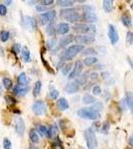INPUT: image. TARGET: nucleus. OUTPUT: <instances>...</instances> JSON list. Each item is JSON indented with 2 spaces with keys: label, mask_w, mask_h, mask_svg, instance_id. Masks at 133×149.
Here are the masks:
<instances>
[{
  "label": "nucleus",
  "mask_w": 133,
  "mask_h": 149,
  "mask_svg": "<svg viewBox=\"0 0 133 149\" xmlns=\"http://www.w3.org/2000/svg\"><path fill=\"white\" fill-rule=\"evenodd\" d=\"M101 76H102L103 79H108V78H109V73H106V72H103V73L101 74Z\"/></svg>",
  "instance_id": "obj_52"
},
{
  "label": "nucleus",
  "mask_w": 133,
  "mask_h": 149,
  "mask_svg": "<svg viewBox=\"0 0 133 149\" xmlns=\"http://www.w3.org/2000/svg\"><path fill=\"white\" fill-rule=\"evenodd\" d=\"M82 17L85 19V21L89 22V23H94L98 21V16L93 11H85Z\"/></svg>",
  "instance_id": "obj_13"
},
{
  "label": "nucleus",
  "mask_w": 133,
  "mask_h": 149,
  "mask_svg": "<svg viewBox=\"0 0 133 149\" xmlns=\"http://www.w3.org/2000/svg\"><path fill=\"white\" fill-rule=\"evenodd\" d=\"M11 2H12V1H5V3L7 4V5H9V4H10Z\"/></svg>",
  "instance_id": "obj_55"
},
{
  "label": "nucleus",
  "mask_w": 133,
  "mask_h": 149,
  "mask_svg": "<svg viewBox=\"0 0 133 149\" xmlns=\"http://www.w3.org/2000/svg\"><path fill=\"white\" fill-rule=\"evenodd\" d=\"M98 78V74H96V73H92V74H91V80H96Z\"/></svg>",
  "instance_id": "obj_51"
},
{
  "label": "nucleus",
  "mask_w": 133,
  "mask_h": 149,
  "mask_svg": "<svg viewBox=\"0 0 133 149\" xmlns=\"http://www.w3.org/2000/svg\"><path fill=\"white\" fill-rule=\"evenodd\" d=\"M42 5L43 6H49V5H52V4L54 3L53 0H43V1H41Z\"/></svg>",
  "instance_id": "obj_50"
},
{
  "label": "nucleus",
  "mask_w": 133,
  "mask_h": 149,
  "mask_svg": "<svg viewBox=\"0 0 133 149\" xmlns=\"http://www.w3.org/2000/svg\"><path fill=\"white\" fill-rule=\"evenodd\" d=\"M36 10H37V12H46L47 7L46 6H43V5H38V6H36Z\"/></svg>",
  "instance_id": "obj_48"
},
{
  "label": "nucleus",
  "mask_w": 133,
  "mask_h": 149,
  "mask_svg": "<svg viewBox=\"0 0 133 149\" xmlns=\"http://www.w3.org/2000/svg\"><path fill=\"white\" fill-rule=\"evenodd\" d=\"M47 33H48L49 36H54L56 33V29H55V25H54V23H50L48 25V27H47L46 29Z\"/></svg>",
  "instance_id": "obj_31"
},
{
  "label": "nucleus",
  "mask_w": 133,
  "mask_h": 149,
  "mask_svg": "<svg viewBox=\"0 0 133 149\" xmlns=\"http://www.w3.org/2000/svg\"><path fill=\"white\" fill-rule=\"evenodd\" d=\"M3 148L4 149H12V143L8 138L3 139Z\"/></svg>",
  "instance_id": "obj_37"
},
{
  "label": "nucleus",
  "mask_w": 133,
  "mask_h": 149,
  "mask_svg": "<svg viewBox=\"0 0 133 149\" xmlns=\"http://www.w3.org/2000/svg\"><path fill=\"white\" fill-rule=\"evenodd\" d=\"M41 89H42V83L40 81L36 82L35 85H34V89H33V94L35 96H38L41 92Z\"/></svg>",
  "instance_id": "obj_28"
},
{
  "label": "nucleus",
  "mask_w": 133,
  "mask_h": 149,
  "mask_svg": "<svg viewBox=\"0 0 133 149\" xmlns=\"http://www.w3.org/2000/svg\"><path fill=\"white\" fill-rule=\"evenodd\" d=\"M61 16L70 22H76L82 18L80 13L76 12L75 9H69V8L61 10Z\"/></svg>",
  "instance_id": "obj_4"
},
{
  "label": "nucleus",
  "mask_w": 133,
  "mask_h": 149,
  "mask_svg": "<svg viewBox=\"0 0 133 149\" xmlns=\"http://www.w3.org/2000/svg\"><path fill=\"white\" fill-rule=\"evenodd\" d=\"M75 40V37L73 35H68L63 37L62 39L60 40V43H59V48H65L67 47L69 44H71L72 42Z\"/></svg>",
  "instance_id": "obj_15"
},
{
  "label": "nucleus",
  "mask_w": 133,
  "mask_h": 149,
  "mask_svg": "<svg viewBox=\"0 0 133 149\" xmlns=\"http://www.w3.org/2000/svg\"><path fill=\"white\" fill-rule=\"evenodd\" d=\"M85 137L87 141V145L89 149L98 148V139H96L95 131L92 127H89L85 131Z\"/></svg>",
  "instance_id": "obj_3"
},
{
  "label": "nucleus",
  "mask_w": 133,
  "mask_h": 149,
  "mask_svg": "<svg viewBox=\"0 0 133 149\" xmlns=\"http://www.w3.org/2000/svg\"><path fill=\"white\" fill-rule=\"evenodd\" d=\"M29 83V79L27 77L25 73H21L18 77V85H23V87H27V85Z\"/></svg>",
  "instance_id": "obj_19"
},
{
  "label": "nucleus",
  "mask_w": 133,
  "mask_h": 149,
  "mask_svg": "<svg viewBox=\"0 0 133 149\" xmlns=\"http://www.w3.org/2000/svg\"><path fill=\"white\" fill-rule=\"evenodd\" d=\"M102 103H94V105H92V108H93L94 110H95V111H98L100 112V110H101L102 109Z\"/></svg>",
  "instance_id": "obj_41"
},
{
  "label": "nucleus",
  "mask_w": 133,
  "mask_h": 149,
  "mask_svg": "<svg viewBox=\"0 0 133 149\" xmlns=\"http://www.w3.org/2000/svg\"><path fill=\"white\" fill-rule=\"evenodd\" d=\"M32 110L34 113L37 114V116H43V114L46 113L47 107L43 100H37L32 105Z\"/></svg>",
  "instance_id": "obj_7"
},
{
  "label": "nucleus",
  "mask_w": 133,
  "mask_h": 149,
  "mask_svg": "<svg viewBox=\"0 0 133 149\" xmlns=\"http://www.w3.org/2000/svg\"><path fill=\"white\" fill-rule=\"evenodd\" d=\"M126 42H127L128 45L133 44V33L132 32H127V35H126Z\"/></svg>",
  "instance_id": "obj_39"
},
{
  "label": "nucleus",
  "mask_w": 133,
  "mask_h": 149,
  "mask_svg": "<svg viewBox=\"0 0 133 149\" xmlns=\"http://www.w3.org/2000/svg\"><path fill=\"white\" fill-rule=\"evenodd\" d=\"M56 43H57V39H56V38H52L51 40H49V41L47 42V48L53 49L54 47H55Z\"/></svg>",
  "instance_id": "obj_38"
},
{
  "label": "nucleus",
  "mask_w": 133,
  "mask_h": 149,
  "mask_svg": "<svg viewBox=\"0 0 133 149\" xmlns=\"http://www.w3.org/2000/svg\"><path fill=\"white\" fill-rule=\"evenodd\" d=\"M9 36H10V34L7 31H1L0 32V41L7 42L9 40Z\"/></svg>",
  "instance_id": "obj_32"
},
{
  "label": "nucleus",
  "mask_w": 133,
  "mask_h": 149,
  "mask_svg": "<svg viewBox=\"0 0 133 149\" xmlns=\"http://www.w3.org/2000/svg\"><path fill=\"white\" fill-rule=\"evenodd\" d=\"M78 116L85 119H91V120H96L100 117L98 111H95L92 107H83L78 110Z\"/></svg>",
  "instance_id": "obj_2"
},
{
  "label": "nucleus",
  "mask_w": 133,
  "mask_h": 149,
  "mask_svg": "<svg viewBox=\"0 0 133 149\" xmlns=\"http://www.w3.org/2000/svg\"><path fill=\"white\" fill-rule=\"evenodd\" d=\"M129 143H130V145H131V147L133 148V135H132V136H130V138H129Z\"/></svg>",
  "instance_id": "obj_53"
},
{
  "label": "nucleus",
  "mask_w": 133,
  "mask_h": 149,
  "mask_svg": "<svg viewBox=\"0 0 133 149\" xmlns=\"http://www.w3.org/2000/svg\"><path fill=\"white\" fill-rule=\"evenodd\" d=\"M29 137H30V140L32 143H38V142L40 141L39 135H38V133L35 129L30 130V132H29Z\"/></svg>",
  "instance_id": "obj_23"
},
{
  "label": "nucleus",
  "mask_w": 133,
  "mask_h": 149,
  "mask_svg": "<svg viewBox=\"0 0 133 149\" xmlns=\"http://www.w3.org/2000/svg\"><path fill=\"white\" fill-rule=\"evenodd\" d=\"M29 91V87H23V85H15L14 89H13V92L14 94H16L18 96H23L28 92Z\"/></svg>",
  "instance_id": "obj_14"
},
{
  "label": "nucleus",
  "mask_w": 133,
  "mask_h": 149,
  "mask_svg": "<svg viewBox=\"0 0 133 149\" xmlns=\"http://www.w3.org/2000/svg\"><path fill=\"white\" fill-rule=\"evenodd\" d=\"M75 41L78 44H92L95 41V38L92 35H78L75 38Z\"/></svg>",
  "instance_id": "obj_10"
},
{
  "label": "nucleus",
  "mask_w": 133,
  "mask_h": 149,
  "mask_svg": "<svg viewBox=\"0 0 133 149\" xmlns=\"http://www.w3.org/2000/svg\"><path fill=\"white\" fill-rule=\"evenodd\" d=\"M95 26L94 25H85V24H76L74 26V31L80 34H85V33H91L93 34L95 33Z\"/></svg>",
  "instance_id": "obj_5"
},
{
  "label": "nucleus",
  "mask_w": 133,
  "mask_h": 149,
  "mask_svg": "<svg viewBox=\"0 0 133 149\" xmlns=\"http://www.w3.org/2000/svg\"><path fill=\"white\" fill-rule=\"evenodd\" d=\"M2 83H3V85L6 90H10L11 87H12V81H11L9 78H4Z\"/></svg>",
  "instance_id": "obj_35"
},
{
  "label": "nucleus",
  "mask_w": 133,
  "mask_h": 149,
  "mask_svg": "<svg viewBox=\"0 0 133 149\" xmlns=\"http://www.w3.org/2000/svg\"><path fill=\"white\" fill-rule=\"evenodd\" d=\"M98 58H95V57H87L83 60V64L87 65V66H91V65L98 63Z\"/></svg>",
  "instance_id": "obj_29"
},
{
  "label": "nucleus",
  "mask_w": 133,
  "mask_h": 149,
  "mask_svg": "<svg viewBox=\"0 0 133 149\" xmlns=\"http://www.w3.org/2000/svg\"><path fill=\"white\" fill-rule=\"evenodd\" d=\"M50 96L52 98V99H57L59 96V92L53 85H50Z\"/></svg>",
  "instance_id": "obj_33"
},
{
  "label": "nucleus",
  "mask_w": 133,
  "mask_h": 149,
  "mask_svg": "<svg viewBox=\"0 0 133 149\" xmlns=\"http://www.w3.org/2000/svg\"><path fill=\"white\" fill-rule=\"evenodd\" d=\"M83 101L85 105H92V103H95V98L92 96H91L89 94H85L83 98Z\"/></svg>",
  "instance_id": "obj_26"
},
{
  "label": "nucleus",
  "mask_w": 133,
  "mask_h": 149,
  "mask_svg": "<svg viewBox=\"0 0 133 149\" xmlns=\"http://www.w3.org/2000/svg\"><path fill=\"white\" fill-rule=\"evenodd\" d=\"M70 30V26L68 23H65V22H62V23H60L58 25V28H57V31L58 33L60 34V35H65V34H67L69 32Z\"/></svg>",
  "instance_id": "obj_17"
},
{
  "label": "nucleus",
  "mask_w": 133,
  "mask_h": 149,
  "mask_svg": "<svg viewBox=\"0 0 133 149\" xmlns=\"http://www.w3.org/2000/svg\"><path fill=\"white\" fill-rule=\"evenodd\" d=\"M57 16V12L55 10H51L48 11V12H45L40 14L39 19H40V23L42 25H45L47 23H51L54 19Z\"/></svg>",
  "instance_id": "obj_6"
},
{
  "label": "nucleus",
  "mask_w": 133,
  "mask_h": 149,
  "mask_svg": "<svg viewBox=\"0 0 133 149\" xmlns=\"http://www.w3.org/2000/svg\"><path fill=\"white\" fill-rule=\"evenodd\" d=\"M58 134V127L56 125H52L50 126V128L48 129V132H47V136L49 138H53V137H56V135Z\"/></svg>",
  "instance_id": "obj_25"
},
{
  "label": "nucleus",
  "mask_w": 133,
  "mask_h": 149,
  "mask_svg": "<svg viewBox=\"0 0 133 149\" xmlns=\"http://www.w3.org/2000/svg\"><path fill=\"white\" fill-rule=\"evenodd\" d=\"M12 52L14 54H17L18 53H20L21 52V46H20V44H15V45H13V47H12Z\"/></svg>",
  "instance_id": "obj_40"
},
{
  "label": "nucleus",
  "mask_w": 133,
  "mask_h": 149,
  "mask_svg": "<svg viewBox=\"0 0 133 149\" xmlns=\"http://www.w3.org/2000/svg\"><path fill=\"white\" fill-rule=\"evenodd\" d=\"M125 101L127 103V107L130 108L131 112L133 113V92H127L125 96Z\"/></svg>",
  "instance_id": "obj_20"
},
{
  "label": "nucleus",
  "mask_w": 133,
  "mask_h": 149,
  "mask_svg": "<svg viewBox=\"0 0 133 149\" xmlns=\"http://www.w3.org/2000/svg\"><path fill=\"white\" fill-rule=\"evenodd\" d=\"M5 100L9 105H14L17 103V100L14 98H12L11 96H5Z\"/></svg>",
  "instance_id": "obj_36"
},
{
  "label": "nucleus",
  "mask_w": 133,
  "mask_h": 149,
  "mask_svg": "<svg viewBox=\"0 0 133 149\" xmlns=\"http://www.w3.org/2000/svg\"><path fill=\"white\" fill-rule=\"evenodd\" d=\"M102 6H103V10L107 13H110L112 10H113V1L111 0H104L102 2Z\"/></svg>",
  "instance_id": "obj_21"
},
{
  "label": "nucleus",
  "mask_w": 133,
  "mask_h": 149,
  "mask_svg": "<svg viewBox=\"0 0 133 149\" xmlns=\"http://www.w3.org/2000/svg\"><path fill=\"white\" fill-rule=\"evenodd\" d=\"M108 129H109V123L105 122L103 124V127H102V129H101V131H102V133H104V134H106L108 132Z\"/></svg>",
  "instance_id": "obj_49"
},
{
  "label": "nucleus",
  "mask_w": 133,
  "mask_h": 149,
  "mask_svg": "<svg viewBox=\"0 0 133 149\" xmlns=\"http://www.w3.org/2000/svg\"><path fill=\"white\" fill-rule=\"evenodd\" d=\"M2 94V87L0 85V94Z\"/></svg>",
  "instance_id": "obj_57"
},
{
  "label": "nucleus",
  "mask_w": 133,
  "mask_h": 149,
  "mask_svg": "<svg viewBox=\"0 0 133 149\" xmlns=\"http://www.w3.org/2000/svg\"><path fill=\"white\" fill-rule=\"evenodd\" d=\"M41 59H42V62H43V64H44V66H45V68H46L47 70H48L49 72H50V73H52V74H54V71L53 70L51 69V67L49 66V64L48 63L46 62V60H45L44 59V57H43V55H42V57H41Z\"/></svg>",
  "instance_id": "obj_46"
},
{
  "label": "nucleus",
  "mask_w": 133,
  "mask_h": 149,
  "mask_svg": "<svg viewBox=\"0 0 133 149\" xmlns=\"http://www.w3.org/2000/svg\"><path fill=\"white\" fill-rule=\"evenodd\" d=\"M29 149H38L37 147H35V146H32V147H30Z\"/></svg>",
  "instance_id": "obj_56"
},
{
  "label": "nucleus",
  "mask_w": 133,
  "mask_h": 149,
  "mask_svg": "<svg viewBox=\"0 0 133 149\" xmlns=\"http://www.w3.org/2000/svg\"><path fill=\"white\" fill-rule=\"evenodd\" d=\"M71 68H72V64H68V65H66V66H64V67H63V69H62V73L66 76L67 74H69Z\"/></svg>",
  "instance_id": "obj_43"
},
{
  "label": "nucleus",
  "mask_w": 133,
  "mask_h": 149,
  "mask_svg": "<svg viewBox=\"0 0 133 149\" xmlns=\"http://www.w3.org/2000/svg\"><path fill=\"white\" fill-rule=\"evenodd\" d=\"M37 131L40 133L41 136H47V132H48V129L45 125H39L37 128Z\"/></svg>",
  "instance_id": "obj_34"
},
{
  "label": "nucleus",
  "mask_w": 133,
  "mask_h": 149,
  "mask_svg": "<svg viewBox=\"0 0 133 149\" xmlns=\"http://www.w3.org/2000/svg\"><path fill=\"white\" fill-rule=\"evenodd\" d=\"M57 105H58V107H59V109H60V110H67L68 108L70 107L69 103H68V100L65 98H59L58 103H57Z\"/></svg>",
  "instance_id": "obj_18"
},
{
  "label": "nucleus",
  "mask_w": 133,
  "mask_h": 149,
  "mask_svg": "<svg viewBox=\"0 0 133 149\" xmlns=\"http://www.w3.org/2000/svg\"><path fill=\"white\" fill-rule=\"evenodd\" d=\"M121 22H122V24L124 25L125 27H129L130 24H131V18H130V16L128 14H124L121 17Z\"/></svg>",
  "instance_id": "obj_30"
},
{
  "label": "nucleus",
  "mask_w": 133,
  "mask_h": 149,
  "mask_svg": "<svg viewBox=\"0 0 133 149\" xmlns=\"http://www.w3.org/2000/svg\"><path fill=\"white\" fill-rule=\"evenodd\" d=\"M83 50V45H73V46L69 47L65 51H63L60 54V60L61 62H66V61H71L74 57H76L80 52Z\"/></svg>",
  "instance_id": "obj_1"
},
{
  "label": "nucleus",
  "mask_w": 133,
  "mask_h": 149,
  "mask_svg": "<svg viewBox=\"0 0 133 149\" xmlns=\"http://www.w3.org/2000/svg\"><path fill=\"white\" fill-rule=\"evenodd\" d=\"M23 25L24 27H26L27 29H29V30L31 31H34L36 29V27H37V25H36V20L34 19L33 17L28 16V15L23 17Z\"/></svg>",
  "instance_id": "obj_11"
},
{
  "label": "nucleus",
  "mask_w": 133,
  "mask_h": 149,
  "mask_svg": "<svg viewBox=\"0 0 133 149\" xmlns=\"http://www.w3.org/2000/svg\"><path fill=\"white\" fill-rule=\"evenodd\" d=\"M53 149H64L63 148L62 143H61V141L59 140L58 138H57V140H56L55 143L53 144Z\"/></svg>",
  "instance_id": "obj_47"
},
{
  "label": "nucleus",
  "mask_w": 133,
  "mask_h": 149,
  "mask_svg": "<svg viewBox=\"0 0 133 149\" xmlns=\"http://www.w3.org/2000/svg\"><path fill=\"white\" fill-rule=\"evenodd\" d=\"M87 79H89L87 73H85V74H80V76L78 77V79H76V83H78V85H85V83H87Z\"/></svg>",
  "instance_id": "obj_24"
},
{
  "label": "nucleus",
  "mask_w": 133,
  "mask_h": 149,
  "mask_svg": "<svg viewBox=\"0 0 133 149\" xmlns=\"http://www.w3.org/2000/svg\"><path fill=\"white\" fill-rule=\"evenodd\" d=\"M15 130L20 136H22L25 132V122L21 117H17L15 119Z\"/></svg>",
  "instance_id": "obj_12"
},
{
  "label": "nucleus",
  "mask_w": 133,
  "mask_h": 149,
  "mask_svg": "<svg viewBox=\"0 0 133 149\" xmlns=\"http://www.w3.org/2000/svg\"><path fill=\"white\" fill-rule=\"evenodd\" d=\"M6 14H7V8L5 5L1 4L0 5V16H5Z\"/></svg>",
  "instance_id": "obj_44"
},
{
  "label": "nucleus",
  "mask_w": 133,
  "mask_h": 149,
  "mask_svg": "<svg viewBox=\"0 0 133 149\" xmlns=\"http://www.w3.org/2000/svg\"><path fill=\"white\" fill-rule=\"evenodd\" d=\"M21 53H22V58L23 60L25 61L26 63H29L31 61V56H30V51L27 47H23L21 50Z\"/></svg>",
  "instance_id": "obj_22"
},
{
  "label": "nucleus",
  "mask_w": 133,
  "mask_h": 149,
  "mask_svg": "<svg viewBox=\"0 0 133 149\" xmlns=\"http://www.w3.org/2000/svg\"><path fill=\"white\" fill-rule=\"evenodd\" d=\"M78 90H80V85L76 82L69 83L66 87H65V91H66L68 94H75V92H78Z\"/></svg>",
  "instance_id": "obj_16"
},
{
  "label": "nucleus",
  "mask_w": 133,
  "mask_h": 149,
  "mask_svg": "<svg viewBox=\"0 0 133 149\" xmlns=\"http://www.w3.org/2000/svg\"><path fill=\"white\" fill-rule=\"evenodd\" d=\"M92 94H95V96L101 94V89H100V85H94V87H92Z\"/></svg>",
  "instance_id": "obj_45"
},
{
  "label": "nucleus",
  "mask_w": 133,
  "mask_h": 149,
  "mask_svg": "<svg viewBox=\"0 0 133 149\" xmlns=\"http://www.w3.org/2000/svg\"><path fill=\"white\" fill-rule=\"evenodd\" d=\"M83 55H95L96 52L94 49L92 48H89V49H85V51H83Z\"/></svg>",
  "instance_id": "obj_42"
},
{
  "label": "nucleus",
  "mask_w": 133,
  "mask_h": 149,
  "mask_svg": "<svg viewBox=\"0 0 133 149\" xmlns=\"http://www.w3.org/2000/svg\"><path fill=\"white\" fill-rule=\"evenodd\" d=\"M58 4L61 6V7H72V6L75 4L74 1H71V0H59Z\"/></svg>",
  "instance_id": "obj_27"
},
{
  "label": "nucleus",
  "mask_w": 133,
  "mask_h": 149,
  "mask_svg": "<svg viewBox=\"0 0 133 149\" xmlns=\"http://www.w3.org/2000/svg\"><path fill=\"white\" fill-rule=\"evenodd\" d=\"M128 63H129V64H130V66H131V68L133 69V64H132V62H131V61H130V59H128Z\"/></svg>",
  "instance_id": "obj_54"
},
{
  "label": "nucleus",
  "mask_w": 133,
  "mask_h": 149,
  "mask_svg": "<svg viewBox=\"0 0 133 149\" xmlns=\"http://www.w3.org/2000/svg\"><path fill=\"white\" fill-rule=\"evenodd\" d=\"M108 37H109V40H110V42H111L112 45L116 44L119 40L118 32H117L115 27L111 24L108 25Z\"/></svg>",
  "instance_id": "obj_8"
},
{
  "label": "nucleus",
  "mask_w": 133,
  "mask_h": 149,
  "mask_svg": "<svg viewBox=\"0 0 133 149\" xmlns=\"http://www.w3.org/2000/svg\"><path fill=\"white\" fill-rule=\"evenodd\" d=\"M83 72V63L80 61H76L75 66H74V69L73 71L70 73L69 74V79L72 80V79H75V78H78Z\"/></svg>",
  "instance_id": "obj_9"
}]
</instances>
